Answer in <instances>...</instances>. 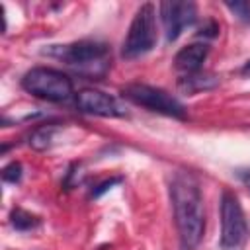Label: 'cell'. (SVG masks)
Wrapping results in <instances>:
<instances>
[{
	"instance_id": "1",
	"label": "cell",
	"mask_w": 250,
	"mask_h": 250,
	"mask_svg": "<svg viewBox=\"0 0 250 250\" xmlns=\"http://www.w3.org/2000/svg\"><path fill=\"white\" fill-rule=\"evenodd\" d=\"M180 250H195L205 232L203 195L197 178L188 170H176L168 186Z\"/></svg>"
},
{
	"instance_id": "2",
	"label": "cell",
	"mask_w": 250,
	"mask_h": 250,
	"mask_svg": "<svg viewBox=\"0 0 250 250\" xmlns=\"http://www.w3.org/2000/svg\"><path fill=\"white\" fill-rule=\"evenodd\" d=\"M41 55L64 62L68 68L86 78H102L111 66V49L102 41H72L64 45H47Z\"/></svg>"
},
{
	"instance_id": "3",
	"label": "cell",
	"mask_w": 250,
	"mask_h": 250,
	"mask_svg": "<svg viewBox=\"0 0 250 250\" xmlns=\"http://www.w3.org/2000/svg\"><path fill=\"white\" fill-rule=\"evenodd\" d=\"M21 88L33 98H39L51 104H62L74 96L72 80L64 72L49 66L29 68L21 78Z\"/></svg>"
},
{
	"instance_id": "4",
	"label": "cell",
	"mask_w": 250,
	"mask_h": 250,
	"mask_svg": "<svg viewBox=\"0 0 250 250\" xmlns=\"http://www.w3.org/2000/svg\"><path fill=\"white\" fill-rule=\"evenodd\" d=\"M158 41V33H156V10L154 4L145 2L143 6H139V10L135 12L131 25L127 29V35L123 39L121 45V55L123 59H139L146 53H150L154 49Z\"/></svg>"
},
{
	"instance_id": "5",
	"label": "cell",
	"mask_w": 250,
	"mask_h": 250,
	"mask_svg": "<svg viewBox=\"0 0 250 250\" xmlns=\"http://www.w3.org/2000/svg\"><path fill=\"white\" fill-rule=\"evenodd\" d=\"M248 240V225L238 197L225 189L221 193V250H242Z\"/></svg>"
},
{
	"instance_id": "6",
	"label": "cell",
	"mask_w": 250,
	"mask_h": 250,
	"mask_svg": "<svg viewBox=\"0 0 250 250\" xmlns=\"http://www.w3.org/2000/svg\"><path fill=\"white\" fill-rule=\"evenodd\" d=\"M121 96L129 102H133L135 105L146 107L148 111L166 115V117H174V119H186V107L166 90L150 86V84H143V82H131L127 86L121 88Z\"/></svg>"
},
{
	"instance_id": "7",
	"label": "cell",
	"mask_w": 250,
	"mask_h": 250,
	"mask_svg": "<svg viewBox=\"0 0 250 250\" xmlns=\"http://www.w3.org/2000/svg\"><path fill=\"white\" fill-rule=\"evenodd\" d=\"M158 12L168 43L176 41L184 33V29L193 25L197 20V6L193 2H162L158 6Z\"/></svg>"
},
{
	"instance_id": "8",
	"label": "cell",
	"mask_w": 250,
	"mask_h": 250,
	"mask_svg": "<svg viewBox=\"0 0 250 250\" xmlns=\"http://www.w3.org/2000/svg\"><path fill=\"white\" fill-rule=\"evenodd\" d=\"M76 107L82 113L98 115V117H123L125 109L117 104V100L102 90L96 88H84L74 96Z\"/></svg>"
},
{
	"instance_id": "9",
	"label": "cell",
	"mask_w": 250,
	"mask_h": 250,
	"mask_svg": "<svg viewBox=\"0 0 250 250\" xmlns=\"http://www.w3.org/2000/svg\"><path fill=\"white\" fill-rule=\"evenodd\" d=\"M209 55V45L207 43H189L186 47H182L176 57H174V66L182 72V74H191V72H199L205 59Z\"/></svg>"
},
{
	"instance_id": "10",
	"label": "cell",
	"mask_w": 250,
	"mask_h": 250,
	"mask_svg": "<svg viewBox=\"0 0 250 250\" xmlns=\"http://www.w3.org/2000/svg\"><path fill=\"white\" fill-rule=\"evenodd\" d=\"M219 84V76L211 74V72H205V70H199V72H191V74H182L180 80H178V88L184 92V94H197V92H205V90H211Z\"/></svg>"
},
{
	"instance_id": "11",
	"label": "cell",
	"mask_w": 250,
	"mask_h": 250,
	"mask_svg": "<svg viewBox=\"0 0 250 250\" xmlns=\"http://www.w3.org/2000/svg\"><path fill=\"white\" fill-rule=\"evenodd\" d=\"M55 133H57V125L55 123H43L39 127H35L29 135V146L33 150H47L51 148L53 141H55Z\"/></svg>"
},
{
	"instance_id": "12",
	"label": "cell",
	"mask_w": 250,
	"mask_h": 250,
	"mask_svg": "<svg viewBox=\"0 0 250 250\" xmlns=\"http://www.w3.org/2000/svg\"><path fill=\"white\" fill-rule=\"evenodd\" d=\"M10 223L16 230H33L35 227H39L41 219L21 207H14L10 213Z\"/></svg>"
},
{
	"instance_id": "13",
	"label": "cell",
	"mask_w": 250,
	"mask_h": 250,
	"mask_svg": "<svg viewBox=\"0 0 250 250\" xmlns=\"http://www.w3.org/2000/svg\"><path fill=\"white\" fill-rule=\"evenodd\" d=\"M21 176H23V168H21V164L20 162H10V164H6L4 168H2V180L4 182H8V184H18L20 180H21Z\"/></svg>"
},
{
	"instance_id": "14",
	"label": "cell",
	"mask_w": 250,
	"mask_h": 250,
	"mask_svg": "<svg viewBox=\"0 0 250 250\" xmlns=\"http://www.w3.org/2000/svg\"><path fill=\"white\" fill-rule=\"evenodd\" d=\"M227 10L234 14L240 21L250 23V2H225Z\"/></svg>"
},
{
	"instance_id": "15",
	"label": "cell",
	"mask_w": 250,
	"mask_h": 250,
	"mask_svg": "<svg viewBox=\"0 0 250 250\" xmlns=\"http://www.w3.org/2000/svg\"><path fill=\"white\" fill-rule=\"evenodd\" d=\"M123 182V178L121 176H113V178H107V180H104V182H100L98 186H94V189L90 191V197H100V195H104L107 189H111L115 184H121Z\"/></svg>"
},
{
	"instance_id": "16",
	"label": "cell",
	"mask_w": 250,
	"mask_h": 250,
	"mask_svg": "<svg viewBox=\"0 0 250 250\" xmlns=\"http://www.w3.org/2000/svg\"><path fill=\"white\" fill-rule=\"evenodd\" d=\"M217 33H219V25H217V21H213V20H207V21L199 27V31H197V35H199V37H205V39H213Z\"/></svg>"
},
{
	"instance_id": "17",
	"label": "cell",
	"mask_w": 250,
	"mask_h": 250,
	"mask_svg": "<svg viewBox=\"0 0 250 250\" xmlns=\"http://www.w3.org/2000/svg\"><path fill=\"white\" fill-rule=\"evenodd\" d=\"M236 176H238V180H240L246 188H250V168H240V170H236Z\"/></svg>"
},
{
	"instance_id": "18",
	"label": "cell",
	"mask_w": 250,
	"mask_h": 250,
	"mask_svg": "<svg viewBox=\"0 0 250 250\" xmlns=\"http://www.w3.org/2000/svg\"><path fill=\"white\" fill-rule=\"evenodd\" d=\"M242 74H250V61H248V62L242 66Z\"/></svg>"
}]
</instances>
